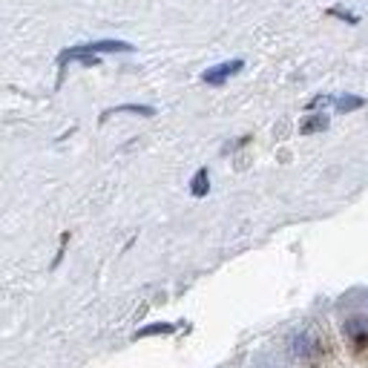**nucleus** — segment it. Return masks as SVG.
Segmentation results:
<instances>
[{
    "instance_id": "nucleus-1",
    "label": "nucleus",
    "mask_w": 368,
    "mask_h": 368,
    "mask_svg": "<svg viewBox=\"0 0 368 368\" xmlns=\"http://www.w3.org/2000/svg\"><path fill=\"white\" fill-rule=\"evenodd\" d=\"M242 67H245V61H242V58H236V61H225V63H216V67H210V69H204V72H202V81H204V84L219 87V84H225L230 75H236Z\"/></svg>"
},
{
    "instance_id": "nucleus-2",
    "label": "nucleus",
    "mask_w": 368,
    "mask_h": 368,
    "mask_svg": "<svg viewBox=\"0 0 368 368\" xmlns=\"http://www.w3.org/2000/svg\"><path fill=\"white\" fill-rule=\"evenodd\" d=\"M92 55L98 52H133V43L127 41H95V43H87Z\"/></svg>"
},
{
    "instance_id": "nucleus-3",
    "label": "nucleus",
    "mask_w": 368,
    "mask_h": 368,
    "mask_svg": "<svg viewBox=\"0 0 368 368\" xmlns=\"http://www.w3.org/2000/svg\"><path fill=\"white\" fill-rule=\"evenodd\" d=\"M207 190H210V173H207V167H202L193 175V182H190V193L196 199H202V196H207Z\"/></svg>"
},
{
    "instance_id": "nucleus-4",
    "label": "nucleus",
    "mask_w": 368,
    "mask_h": 368,
    "mask_svg": "<svg viewBox=\"0 0 368 368\" xmlns=\"http://www.w3.org/2000/svg\"><path fill=\"white\" fill-rule=\"evenodd\" d=\"M325 127H328V116H323V113H319V116H311V118H305V121H302V124H299V133H302V136L323 133Z\"/></svg>"
},
{
    "instance_id": "nucleus-5",
    "label": "nucleus",
    "mask_w": 368,
    "mask_h": 368,
    "mask_svg": "<svg viewBox=\"0 0 368 368\" xmlns=\"http://www.w3.org/2000/svg\"><path fill=\"white\" fill-rule=\"evenodd\" d=\"M116 113H136V116H155V109L147 107V104H121L116 109H109V113H104V118L109 116H116Z\"/></svg>"
},
{
    "instance_id": "nucleus-6",
    "label": "nucleus",
    "mask_w": 368,
    "mask_h": 368,
    "mask_svg": "<svg viewBox=\"0 0 368 368\" xmlns=\"http://www.w3.org/2000/svg\"><path fill=\"white\" fill-rule=\"evenodd\" d=\"M173 331H175V325H170V323H153L147 328H138L136 337H155V334H173Z\"/></svg>"
},
{
    "instance_id": "nucleus-7",
    "label": "nucleus",
    "mask_w": 368,
    "mask_h": 368,
    "mask_svg": "<svg viewBox=\"0 0 368 368\" xmlns=\"http://www.w3.org/2000/svg\"><path fill=\"white\" fill-rule=\"evenodd\" d=\"M334 104H337L340 113H351V109H360L365 101L360 98V95H340V98L334 101Z\"/></svg>"
},
{
    "instance_id": "nucleus-8",
    "label": "nucleus",
    "mask_w": 368,
    "mask_h": 368,
    "mask_svg": "<svg viewBox=\"0 0 368 368\" xmlns=\"http://www.w3.org/2000/svg\"><path fill=\"white\" fill-rule=\"evenodd\" d=\"M291 351H294V354H299V357L308 354V337H305V334H296V337L291 340Z\"/></svg>"
},
{
    "instance_id": "nucleus-9",
    "label": "nucleus",
    "mask_w": 368,
    "mask_h": 368,
    "mask_svg": "<svg viewBox=\"0 0 368 368\" xmlns=\"http://www.w3.org/2000/svg\"><path fill=\"white\" fill-rule=\"evenodd\" d=\"M328 14H334V18H340V21H345V23H351V26H354V23H360V18H357V14L354 12H348V9H340V6H334Z\"/></svg>"
},
{
    "instance_id": "nucleus-10",
    "label": "nucleus",
    "mask_w": 368,
    "mask_h": 368,
    "mask_svg": "<svg viewBox=\"0 0 368 368\" xmlns=\"http://www.w3.org/2000/svg\"><path fill=\"white\" fill-rule=\"evenodd\" d=\"M337 98H331V95H316V98L308 104V109H316V107H325V104H334Z\"/></svg>"
}]
</instances>
